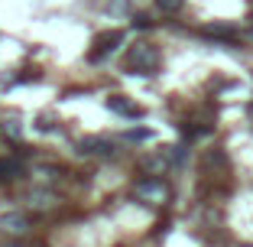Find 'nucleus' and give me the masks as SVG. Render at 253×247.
Segmentation results:
<instances>
[{
  "label": "nucleus",
  "instance_id": "9b49d317",
  "mask_svg": "<svg viewBox=\"0 0 253 247\" xmlns=\"http://www.w3.org/2000/svg\"><path fill=\"white\" fill-rule=\"evenodd\" d=\"M149 137H153V134H149L146 127H140V130H126V134H124V140H133V143H140V140H149Z\"/></svg>",
  "mask_w": 253,
  "mask_h": 247
},
{
  "label": "nucleus",
  "instance_id": "f03ea898",
  "mask_svg": "<svg viewBox=\"0 0 253 247\" xmlns=\"http://www.w3.org/2000/svg\"><path fill=\"white\" fill-rule=\"evenodd\" d=\"M133 192H136V198L146 202V205H163L166 198H169V186H166L159 176H146V179H140L133 186Z\"/></svg>",
  "mask_w": 253,
  "mask_h": 247
},
{
  "label": "nucleus",
  "instance_id": "6e6552de",
  "mask_svg": "<svg viewBox=\"0 0 253 247\" xmlns=\"http://www.w3.org/2000/svg\"><path fill=\"white\" fill-rule=\"evenodd\" d=\"M205 36H214V39H234V36H237V30H234V26H224V23H211V26H205Z\"/></svg>",
  "mask_w": 253,
  "mask_h": 247
},
{
  "label": "nucleus",
  "instance_id": "1a4fd4ad",
  "mask_svg": "<svg viewBox=\"0 0 253 247\" xmlns=\"http://www.w3.org/2000/svg\"><path fill=\"white\" fill-rule=\"evenodd\" d=\"M3 134H10L13 140H20V137H23V124H20V117H10V120H3Z\"/></svg>",
  "mask_w": 253,
  "mask_h": 247
},
{
  "label": "nucleus",
  "instance_id": "0eeeda50",
  "mask_svg": "<svg viewBox=\"0 0 253 247\" xmlns=\"http://www.w3.org/2000/svg\"><path fill=\"white\" fill-rule=\"evenodd\" d=\"M172 163H175V159H172V150H166V153H156V156H146L140 166L149 172V176H163V172L169 169Z\"/></svg>",
  "mask_w": 253,
  "mask_h": 247
},
{
  "label": "nucleus",
  "instance_id": "4468645a",
  "mask_svg": "<svg viewBox=\"0 0 253 247\" xmlns=\"http://www.w3.org/2000/svg\"><path fill=\"white\" fill-rule=\"evenodd\" d=\"M247 247H253V244H247Z\"/></svg>",
  "mask_w": 253,
  "mask_h": 247
},
{
  "label": "nucleus",
  "instance_id": "7ed1b4c3",
  "mask_svg": "<svg viewBox=\"0 0 253 247\" xmlns=\"http://www.w3.org/2000/svg\"><path fill=\"white\" fill-rule=\"evenodd\" d=\"M120 43H124V33H120V30H114V33H101V36L94 39V49H91L88 59H91V62L104 59V55H107V52H114Z\"/></svg>",
  "mask_w": 253,
  "mask_h": 247
},
{
  "label": "nucleus",
  "instance_id": "f257e3e1",
  "mask_svg": "<svg viewBox=\"0 0 253 247\" xmlns=\"http://www.w3.org/2000/svg\"><path fill=\"white\" fill-rule=\"evenodd\" d=\"M159 49L153 43H136L126 52V72L130 75H156L159 72Z\"/></svg>",
  "mask_w": 253,
  "mask_h": 247
},
{
  "label": "nucleus",
  "instance_id": "423d86ee",
  "mask_svg": "<svg viewBox=\"0 0 253 247\" xmlns=\"http://www.w3.org/2000/svg\"><path fill=\"white\" fill-rule=\"evenodd\" d=\"M0 231H7V234L30 231V218L23 215V211H7V215H0Z\"/></svg>",
  "mask_w": 253,
  "mask_h": 247
},
{
  "label": "nucleus",
  "instance_id": "39448f33",
  "mask_svg": "<svg viewBox=\"0 0 253 247\" xmlns=\"http://www.w3.org/2000/svg\"><path fill=\"white\" fill-rule=\"evenodd\" d=\"M107 107H111L114 114H120V117H143V107L133 104V101L124 98V95H111L107 98Z\"/></svg>",
  "mask_w": 253,
  "mask_h": 247
},
{
  "label": "nucleus",
  "instance_id": "f8f14e48",
  "mask_svg": "<svg viewBox=\"0 0 253 247\" xmlns=\"http://www.w3.org/2000/svg\"><path fill=\"white\" fill-rule=\"evenodd\" d=\"M133 23H136V26H143V30H146V26H149V16H143V13H140V16H133Z\"/></svg>",
  "mask_w": 253,
  "mask_h": 247
},
{
  "label": "nucleus",
  "instance_id": "ddd939ff",
  "mask_svg": "<svg viewBox=\"0 0 253 247\" xmlns=\"http://www.w3.org/2000/svg\"><path fill=\"white\" fill-rule=\"evenodd\" d=\"M7 247H23V244H7Z\"/></svg>",
  "mask_w": 253,
  "mask_h": 247
},
{
  "label": "nucleus",
  "instance_id": "20e7f679",
  "mask_svg": "<svg viewBox=\"0 0 253 247\" xmlns=\"http://www.w3.org/2000/svg\"><path fill=\"white\" fill-rule=\"evenodd\" d=\"M78 153H88V156H111L114 140H107V137H82V140H78Z\"/></svg>",
  "mask_w": 253,
  "mask_h": 247
},
{
  "label": "nucleus",
  "instance_id": "9d476101",
  "mask_svg": "<svg viewBox=\"0 0 253 247\" xmlns=\"http://www.w3.org/2000/svg\"><path fill=\"white\" fill-rule=\"evenodd\" d=\"M182 3H185V0H156V7L163 10V13H175V10H182Z\"/></svg>",
  "mask_w": 253,
  "mask_h": 247
}]
</instances>
